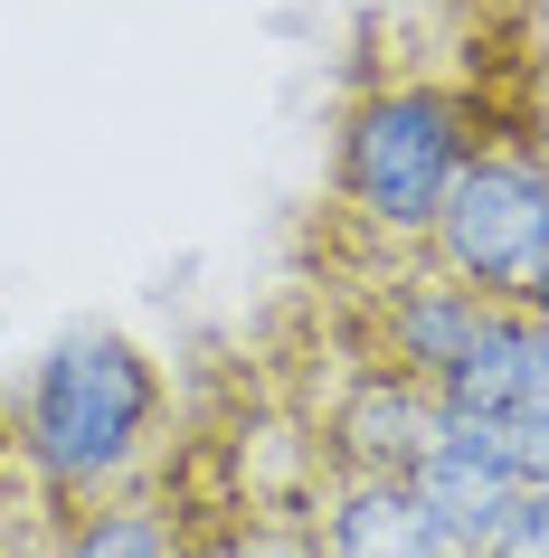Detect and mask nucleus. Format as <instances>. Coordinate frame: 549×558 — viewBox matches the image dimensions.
<instances>
[{
    "label": "nucleus",
    "instance_id": "nucleus-1",
    "mask_svg": "<svg viewBox=\"0 0 549 558\" xmlns=\"http://www.w3.org/2000/svg\"><path fill=\"white\" fill-rule=\"evenodd\" d=\"M162 416H171V388H162V360L123 331H67L48 341L10 408V436H20V464H29L38 501H76L95 493H123L133 473L152 464L162 445Z\"/></svg>",
    "mask_w": 549,
    "mask_h": 558
},
{
    "label": "nucleus",
    "instance_id": "nucleus-2",
    "mask_svg": "<svg viewBox=\"0 0 549 558\" xmlns=\"http://www.w3.org/2000/svg\"><path fill=\"white\" fill-rule=\"evenodd\" d=\"M474 143H484V105L464 86H445V76H379L342 114V143H332V208H342V228H360L379 256H417Z\"/></svg>",
    "mask_w": 549,
    "mask_h": 558
},
{
    "label": "nucleus",
    "instance_id": "nucleus-3",
    "mask_svg": "<svg viewBox=\"0 0 549 558\" xmlns=\"http://www.w3.org/2000/svg\"><path fill=\"white\" fill-rule=\"evenodd\" d=\"M417 256L492 303H530V284L549 275V151L530 133H484Z\"/></svg>",
    "mask_w": 549,
    "mask_h": 558
},
{
    "label": "nucleus",
    "instance_id": "nucleus-4",
    "mask_svg": "<svg viewBox=\"0 0 549 558\" xmlns=\"http://www.w3.org/2000/svg\"><path fill=\"white\" fill-rule=\"evenodd\" d=\"M435 426H445V398H435L417 369H398V360H360L342 379V398L313 416V445L332 473H417V454L435 445Z\"/></svg>",
    "mask_w": 549,
    "mask_h": 558
},
{
    "label": "nucleus",
    "instance_id": "nucleus-5",
    "mask_svg": "<svg viewBox=\"0 0 549 558\" xmlns=\"http://www.w3.org/2000/svg\"><path fill=\"white\" fill-rule=\"evenodd\" d=\"M322 558H455L464 539L435 521V501L417 493V473H322V493L303 501Z\"/></svg>",
    "mask_w": 549,
    "mask_h": 558
},
{
    "label": "nucleus",
    "instance_id": "nucleus-6",
    "mask_svg": "<svg viewBox=\"0 0 549 558\" xmlns=\"http://www.w3.org/2000/svg\"><path fill=\"white\" fill-rule=\"evenodd\" d=\"M492 313H502V303L474 294L464 275H445V265H427V256H398V284L379 294V341L370 351L398 360V369H417V379L435 388L464 351H474V331H484Z\"/></svg>",
    "mask_w": 549,
    "mask_h": 558
},
{
    "label": "nucleus",
    "instance_id": "nucleus-7",
    "mask_svg": "<svg viewBox=\"0 0 549 558\" xmlns=\"http://www.w3.org/2000/svg\"><path fill=\"white\" fill-rule=\"evenodd\" d=\"M190 511L143 483H123V493H95L76 511H58V549L48 558H190Z\"/></svg>",
    "mask_w": 549,
    "mask_h": 558
},
{
    "label": "nucleus",
    "instance_id": "nucleus-8",
    "mask_svg": "<svg viewBox=\"0 0 549 558\" xmlns=\"http://www.w3.org/2000/svg\"><path fill=\"white\" fill-rule=\"evenodd\" d=\"M190 558H322V549L294 511H228V521L190 530Z\"/></svg>",
    "mask_w": 549,
    "mask_h": 558
},
{
    "label": "nucleus",
    "instance_id": "nucleus-9",
    "mask_svg": "<svg viewBox=\"0 0 549 558\" xmlns=\"http://www.w3.org/2000/svg\"><path fill=\"white\" fill-rule=\"evenodd\" d=\"M484 549L492 558H549V483H521V493L502 501V521H492Z\"/></svg>",
    "mask_w": 549,
    "mask_h": 558
},
{
    "label": "nucleus",
    "instance_id": "nucleus-10",
    "mask_svg": "<svg viewBox=\"0 0 549 558\" xmlns=\"http://www.w3.org/2000/svg\"><path fill=\"white\" fill-rule=\"evenodd\" d=\"M530 313H540V323H549V275H540V284H530Z\"/></svg>",
    "mask_w": 549,
    "mask_h": 558
},
{
    "label": "nucleus",
    "instance_id": "nucleus-11",
    "mask_svg": "<svg viewBox=\"0 0 549 558\" xmlns=\"http://www.w3.org/2000/svg\"><path fill=\"white\" fill-rule=\"evenodd\" d=\"M530 143H540V151H549V123H540V133H530Z\"/></svg>",
    "mask_w": 549,
    "mask_h": 558
},
{
    "label": "nucleus",
    "instance_id": "nucleus-12",
    "mask_svg": "<svg viewBox=\"0 0 549 558\" xmlns=\"http://www.w3.org/2000/svg\"><path fill=\"white\" fill-rule=\"evenodd\" d=\"M455 558H492V549H455Z\"/></svg>",
    "mask_w": 549,
    "mask_h": 558
}]
</instances>
